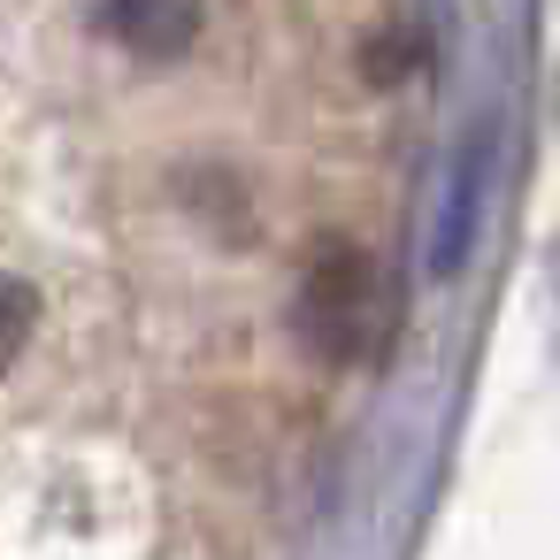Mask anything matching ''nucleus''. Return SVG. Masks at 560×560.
Masks as SVG:
<instances>
[{"instance_id":"obj_3","label":"nucleus","mask_w":560,"mask_h":560,"mask_svg":"<svg viewBox=\"0 0 560 560\" xmlns=\"http://www.w3.org/2000/svg\"><path fill=\"white\" fill-rule=\"evenodd\" d=\"M32 323H39V300H32V284L0 277V369H9V361L32 346Z\"/></svg>"},{"instance_id":"obj_1","label":"nucleus","mask_w":560,"mask_h":560,"mask_svg":"<svg viewBox=\"0 0 560 560\" xmlns=\"http://www.w3.org/2000/svg\"><path fill=\"white\" fill-rule=\"evenodd\" d=\"M392 315H399V307H392V284H384L376 254L330 238V246L307 261L292 323H300V338H307L330 369H361V361H376V353L392 346Z\"/></svg>"},{"instance_id":"obj_2","label":"nucleus","mask_w":560,"mask_h":560,"mask_svg":"<svg viewBox=\"0 0 560 560\" xmlns=\"http://www.w3.org/2000/svg\"><path fill=\"white\" fill-rule=\"evenodd\" d=\"M108 32L139 62H177L200 39V0H108Z\"/></svg>"}]
</instances>
